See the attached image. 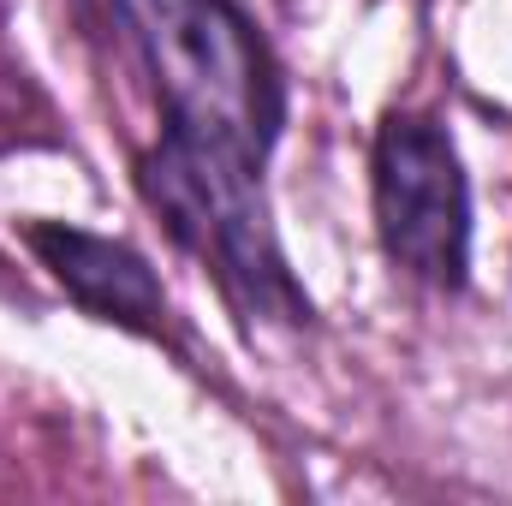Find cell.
<instances>
[{"label":"cell","mask_w":512,"mask_h":506,"mask_svg":"<svg viewBox=\"0 0 512 506\" xmlns=\"http://www.w3.org/2000/svg\"><path fill=\"white\" fill-rule=\"evenodd\" d=\"M114 12L161 96L167 131L268 161L286 90L268 42L233 0H114Z\"/></svg>","instance_id":"1"},{"label":"cell","mask_w":512,"mask_h":506,"mask_svg":"<svg viewBox=\"0 0 512 506\" xmlns=\"http://www.w3.org/2000/svg\"><path fill=\"white\" fill-rule=\"evenodd\" d=\"M376 227L387 256L435 286L459 292L471 268V185L453 137L423 114H387L376 131Z\"/></svg>","instance_id":"3"},{"label":"cell","mask_w":512,"mask_h":506,"mask_svg":"<svg viewBox=\"0 0 512 506\" xmlns=\"http://www.w3.org/2000/svg\"><path fill=\"white\" fill-rule=\"evenodd\" d=\"M137 185L149 209L167 221V233L215 268L221 292L251 322H286V328L310 322V298L298 292L268 221L262 161L161 131V143L137 155Z\"/></svg>","instance_id":"2"},{"label":"cell","mask_w":512,"mask_h":506,"mask_svg":"<svg viewBox=\"0 0 512 506\" xmlns=\"http://www.w3.org/2000/svg\"><path fill=\"white\" fill-rule=\"evenodd\" d=\"M36 256L54 268V280L102 322H120L131 334H161L167 328V292L149 274V262L120 245V239H96L60 221H36L30 227Z\"/></svg>","instance_id":"4"}]
</instances>
